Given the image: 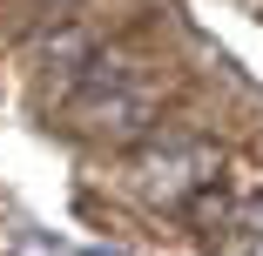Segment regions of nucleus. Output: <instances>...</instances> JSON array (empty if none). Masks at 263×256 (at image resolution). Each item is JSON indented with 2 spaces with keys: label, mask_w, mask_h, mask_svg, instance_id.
I'll return each mask as SVG.
<instances>
[{
  "label": "nucleus",
  "mask_w": 263,
  "mask_h": 256,
  "mask_svg": "<svg viewBox=\"0 0 263 256\" xmlns=\"http://www.w3.org/2000/svg\"><path fill=\"white\" fill-rule=\"evenodd\" d=\"M209 175H216V148H202V142H182V148H169V155H148L142 162V189L155 202H182Z\"/></svg>",
  "instance_id": "1"
},
{
  "label": "nucleus",
  "mask_w": 263,
  "mask_h": 256,
  "mask_svg": "<svg viewBox=\"0 0 263 256\" xmlns=\"http://www.w3.org/2000/svg\"><path fill=\"white\" fill-rule=\"evenodd\" d=\"M81 115L95 135H135L148 115H155V94L135 88V94H81Z\"/></svg>",
  "instance_id": "2"
},
{
  "label": "nucleus",
  "mask_w": 263,
  "mask_h": 256,
  "mask_svg": "<svg viewBox=\"0 0 263 256\" xmlns=\"http://www.w3.org/2000/svg\"><path fill=\"white\" fill-rule=\"evenodd\" d=\"M47 61H88V34H61V41H47Z\"/></svg>",
  "instance_id": "3"
},
{
  "label": "nucleus",
  "mask_w": 263,
  "mask_h": 256,
  "mask_svg": "<svg viewBox=\"0 0 263 256\" xmlns=\"http://www.w3.org/2000/svg\"><path fill=\"white\" fill-rule=\"evenodd\" d=\"M14 256H68V249H54L47 236H21V243H14Z\"/></svg>",
  "instance_id": "4"
},
{
  "label": "nucleus",
  "mask_w": 263,
  "mask_h": 256,
  "mask_svg": "<svg viewBox=\"0 0 263 256\" xmlns=\"http://www.w3.org/2000/svg\"><path fill=\"white\" fill-rule=\"evenodd\" d=\"M88 256H122V249H88Z\"/></svg>",
  "instance_id": "5"
},
{
  "label": "nucleus",
  "mask_w": 263,
  "mask_h": 256,
  "mask_svg": "<svg viewBox=\"0 0 263 256\" xmlns=\"http://www.w3.org/2000/svg\"><path fill=\"white\" fill-rule=\"evenodd\" d=\"M61 7H68V0H61Z\"/></svg>",
  "instance_id": "6"
}]
</instances>
